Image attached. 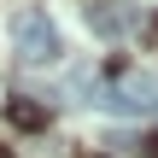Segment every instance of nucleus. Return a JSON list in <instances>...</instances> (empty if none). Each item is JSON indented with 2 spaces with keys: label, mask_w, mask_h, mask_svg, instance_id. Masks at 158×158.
<instances>
[{
  "label": "nucleus",
  "mask_w": 158,
  "mask_h": 158,
  "mask_svg": "<svg viewBox=\"0 0 158 158\" xmlns=\"http://www.w3.org/2000/svg\"><path fill=\"white\" fill-rule=\"evenodd\" d=\"M0 158H12V152H6V147H0Z\"/></svg>",
  "instance_id": "nucleus-7"
},
{
  "label": "nucleus",
  "mask_w": 158,
  "mask_h": 158,
  "mask_svg": "<svg viewBox=\"0 0 158 158\" xmlns=\"http://www.w3.org/2000/svg\"><path fill=\"white\" fill-rule=\"evenodd\" d=\"M141 152H147V158H158V135H152V141H141Z\"/></svg>",
  "instance_id": "nucleus-5"
},
{
  "label": "nucleus",
  "mask_w": 158,
  "mask_h": 158,
  "mask_svg": "<svg viewBox=\"0 0 158 158\" xmlns=\"http://www.w3.org/2000/svg\"><path fill=\"white\" fill-rule=\"evenodd\" d=\"M6 117H12L18 129H47V111H41L35 100H12V106H6Z\"/></svg>",
  "instance_id": "nucleus-4"
},
{
  "label": "nucleus",
  "mask_w": 158,
  "mask_h": 158,
  "mask_svg": "<svg viewBox=\"0 0 158 158\" xmlns=\"http://www.w3.org/2000/svg\"><path fill=\"white\" fill-rule=\"evenodd\" d=\"M147 41H152V47H158V23H147Z\"/></svg>",
  "instance_id": "nucleus-6"
},
{
  "label": "nucleus",
  "mask_w": 158,
  "mask_h": 158,
  "mask_svg": "<svg viewBox=\"0 0 158 158\" xmlns=\"http://www.w3.org/2000/svg\"><path fill=\"white\" fill-rule=\"evenodd\" d=\"M135 23H141L135 6H123V0H88V29H94V35L117 41V35H129Z\"/></svg>",
  "instance_id": "nucleus-3"
},
{
  "label": "nucleus",
  "mask_w": 158,
  "mask_h": 158,
  "mask_svg": "<svg viewBox=\"0 0 158 158\" xmlns=\"http://www.w3.org/2000/svg\"><path fill=\"white\" fill-rule=\"evenodd\" d=\"M12 41H18V53H23L29 64H53V59H59V29H53V18H47L41 6H23V12L12 18Z\"/></svg>",
  "instance_id": "nucleus-1"
},
{
  "label": "nucleus",
  "mask_w": 158,
  "mask_h": 158,
  "mask_svg": "<svg viewBox=\"0 0 158 158\" xmlns=\"http://www.w3.org/2000/svg\"><path fill=\"white\" fill-rule=\"evenodd\" d=\"M100 106H106V111H117V117L152 111V106H158V76H147V70H129L123 82H111V88L100 94Z\"/></svg>",
  "instance_id": "nucleus-2"
}]
</instances>
